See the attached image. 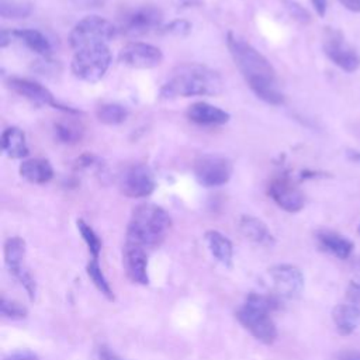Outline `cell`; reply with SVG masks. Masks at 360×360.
<instances>
[{
  "label": "cell",
  "instance_id": "f35d334b",
  "mask_svg": "<svg viewBox=\"0 0 360 360\" xmlns=\"http://www.w3.org/2000/svg\"><path fill=\"white\" fill-rule=\"evenodd\" d=\"M11 37H14L13 32H8V31H6V30H1V32H0V46H1V48L7 46V45L11 42Z\"/></svg>",
  "mask_w": 360,
  "mask_h": 360
},
{
  "label": "cell",
  "instance_id": "f1b7e54d",
  "mask_svg": "<svg viewBox=\"0 0 360 360\" xmlns=\"http://www.w3.org/2000/svg\"><path fill=\"white\" fill-rule=\"evenodd\" d=\"M76 225H77V229L84 240V243L87 245V249L91 255V259H98L100 256V252H101V240L98 238V235L94 232V229L87 224L84 222L82 218H79L76 221Z\"/></svg>",
  "mask_w": 360,
  "mask_h": 360
},
{
  "label": "cell",
  "instance_id": "cb8c5ba5",
  "mask_svg": "<svg viewBox=\"0 0 360 360\" xmlns=\"http://www.w3.org/2000/svg\"><path fill=\"white\" fill-rule=\"evenodd\" d=\"M13 35L17 39H20L21 42H24L31 51H34L42 56H48L52 51V45H51L49 39L41 31L24 28V30L13 31Z\"/></svg>",
  "mask_w": 360,
  "mask_h": 360
},
{
  "label": "cell",
  "instance_id": "4316f807",
  "mask_svg": "<svg viewBox=\"0 0 360 360\" xmlns=\"http://www.w3.org/2000/svg\"><path fill=\"white\" fill-rule=\"evenodd\" d=\"M55 136L59 142L63 143H76L83 136V127L75 121H59L53 127Z\"/></svg>",
  "mask_w": 360,
  "mask_h": 360
},
{
  "label": "cell",
  "instance_id": "74e56055",
  "mask_svg": "<svg viewBox=\"0 0 360 360\" xmlns=\"http://www.w3.org/2000/svg\"><path fill=\"white\" fill-rule=\"evenodd\" d=\"M347 10H350V11H356V13H359L360 11V4H359V1L357 0H339Z\"/></svg>",
  "mask_w": 360,
  "mask_h": 360
},
{
  "label": "cell",
  "instance_id": "9c48e42d",
  "mask_svg": "<svg viewBox=\"0 0 360 360\" xmlns=\"http://www.w3.org/2000/svg\"><path fill=\"white\" fill-rule=\"evenodd\" d=\"M269 277L274 290V295L284 300L298 298L305 285L302 271L290 263L274 264L269 269Z\"/></svg>",
  "mask_w": 360,
  "mask_h": 360
},
{
  "label": "cell",
  "instance_id": "603a6c76",
  "mask_svg": "<svg viewBox=\"0 0 360 360\" xmlns=\"http://www.w3.org/2000/svg\"><path fill=\"white\" fill-rule=\"evenodd\" d=\"M3 153L10 159H22L28 155L25 134L17 127H8L1 134Z\"/></svg>",
  "mask_w": 360,
  "mask_h": 360
},
{
  "label": "cell",
  "instance_id": "7402d4cb",
  "mask_svg": "<svg viewBox=\"0 0 360 360\" xmlns=\"http://www.w3.org/2000/svg\"><path fill=\"white\" fill-rule=\"evenodd\" d=\"M20 176L32 184H45L53 177V169L46 159H27L20 165Z\"/></svg>",
  "mask_w": 360,
  "mask_h": 360
},
{
  "label": "cell",
  "instance_id": "5bb4252c",
  "mask_svg": "<svg viewBox=\"0 0 360 360\" xmlns=\"http://www.w3.org/2000/svg\"><path fill=\"white\" fill-rule=\"evenodd\" d=\"M271 200L287 212H298L305 205L302 191L287 177H277L269 186Z\"/></svg>",
  "mask_w": 360,
  "mask_h": 360
},
{
  "label": "cell",
  "instance_id": "b9f144b4",
  "mask_svg": "<svg viewBox=\"0 0 360 360\" xmlns=\"http://www.w3.org/2000/svg\"><path fill=\"white\" fill-rule=\"evenodd\" d=\"M354 267H356V270H357V271H359V273H360V259H359V260H357V263H356V264H354Z\"/></svg>",
  "mask_w": 360,
  "mask_h": 360
},
{
  "label": "cell",
  "instance_id": "ab89813d",
  "mask_svg": "<svg viewBox=\"0 0 360 360\" xmlns=\"http://www.w3.org/2000/svg\"><path fill=\"white\" fill-rule=\"evenodd\" d=\"M346 156L350 162H354V163H360V150H353V149H349L346 152Z\"/></svg>",
  "mask_w": 360,
  "mask_h": 360
},
{
  "label": "cell",
  "instance_id": "d4e9b609",
  "mask_svg": "<svg viewBox=\"0 0 360 360\" xmlns=\"http://www.w3.org/2000/svg\"><path fill=\"white\" fill-rule=\"evenodd\" d=\"M96 115H97L98 121L105 125H118L127 120L128 110L121 104L105 103V104H101L97 107Z\"/></svg>",
  "mask_w": 360,
  "mask_h": 360
},
{
  "label": "cell",
  "instance_id": "4fadbf2b",
  "mask_svg": "<svg viewBox=\"0 0 360 360\" xmlns=\"http://www.w3.org/2000/svg\"><path fill=\"white\" fill-rule=\"evenodd\" d=\"M7 86L14 91L17 93L18 96L27 98L28 101L37 104V105H49V107H53V108H59V110H63L66 112H72V114H77V110H73L70 107H63L60 105L53 94L46 89L44 87L42 84L34 82V80H30V79H24V77H10L7 80Z\"/></svg>",
  "mask_w": 360,
  "mask_h": 360
},
{
  "label": "cell",
  "instance_id": "e575fe53",
  "mask_svg": "<svg viewBox=\"0 0 360 360\" xmlns=\"http://www.w3.org/2000/svg\"><path fill=\"white\" fill-rule=\"evenodd\" d=\"M4 360H39V357L31 350H17L10 353Z\"/></svg>",
  "mask_w": 360,
  "mask_h": 360
},
{
  "label": "cell",
  "instance_id": "f546056e",
  "mask_svg": "<svg viewBox=\"0 0 360 360\" xmlns=\"http://www.w3.org/2000/svg\"><path fill=\"white\" fill-rule=\"evenodd\" d=\"M0 314L4 318H8V319H24L28 315V309L17 301L1 297V300H0Z\"/></svg>",
  "mask_w": 360,
  "mask_h": 360
},
{
  "label": "cell",
  "instance_id": "8fae6325",
  "mask_svg": "<svg viewBox=\"0 0 360 360\" xmlns=\"http://www.w3.org/2000/svg\"><path fill=\"white\" fill-rule=\"evenodd\" d=\"M156 187L152 170L146 165H132L120 177L121 193L129 198H142L153 193Z\"/></svg>",
  "mask_w": 360,
  "mask_h": 360
},
{
  "label": "cell",
  "instance_id": "9a60e30c",
  "mask_svg": "<svg viewBox=\"0 0 360 360\" xmlns=\"http://www.w3.org/2000/svg\"><path fill=\"white\" fill-rule=\"evenodd\" d=\"M122 266L127 277L132 283L142 285L149 284L148 253L145 248L131 242H125L122 249Z\"/></svg>",
  "mask_w": 360,
  "mask_h": 360
},
{
  "label": "cell",
  "instance_id": "7c38bea8",
  "mask_svg": "<svg viewBox=\"0 0 360 360\" xmlns=\"http://www.w3.org/2000/svg\"><path fill=\"white\" fill-rule=\"evenodd\" d=\"M121 63L134 69H152L162 63L163 53L158 46L146 42H129L120 51Z\"/></svg>",
  "mask_w": 360,
  "mask_h": 360
},
{
  "label": "cell",
  "instance_id": "44dd1931",
  "mask_svg": "<svg viewBox=\"0 0 360 360\" xmlns=\"http://www.w3.org/2000/svg\"><path fill=\"white\" fill-rule=\"evenodd\" d=\"M204 239L208 246V250L215 257V260L224 264L225 267H231L232 259H233L232 242L224 233L215 229L207 231L204 235Z\"/></svg>",
  "mask_w": 360,
  "mask_h": 360
},
{
  "label": "cell",
  "instance_id": "3957f363",
  "mask_svg": "<svg viewBox=\"0 0 360 360\" xmlns=\"http://www.w3.org/2000/svg\"><path fill=\"white\" fill-rule=\"evenodd\" d=\"M172 226L170 215L159 205L145 202L134 208L128 226L127 239L145 249L158 248Z\"/></svg>",
  "mask_w": 360,
  "mask_h": 360
},
{
  "label": "cell",
  "instance_id": "5b68a950",
  "mask_svg": "<svg viewBox=\"0 0 360 360\" xmlns=\"http://www.w3.org/2000/svg\"><path fill=\"white\" fill-rule=\"evenodd\" d=\"M110 65V48L107 45H97L76 51L70 62V70L79 80L96 83L104 77Z\"/></svg>",
  "mask_w": 360,
  "mask_h": 360
},
{
  "label": "cell",
  "instance_id": "8992f818",
  "mask_svg": "<svg viewBox=\"0 0 360 360\" xmlns=\"http://www.w3.org/2000/svg\"><path fill=\"white\" fill-rule=\"evenodd\" d=\"M117 27L100 17V15H89L80 20L69 34V44L73 49L79 51L89 46L107 45L117 34Z\"/></svg>",
  "mask_w": 360,
  "mask_h": 360
},
{
  "label": "cell",
  "instance_id": "d6986e66",
  "mask_svg": "<svg viewBox=\"0 0 360 360\" xmlns=\"http://www.w3.org/2000/svg\"><path fill=\"white\" fill-rule=\"evenodd\" d=\"M332 319L342 336L352 335L360 328V305L352 302L338 304L332 309Z\"/></svg>",
  "mask_w": 360,
  "mask_h": 360
},
{
  "label": "cell",
  "instance_id": "2e32d148",
  "mask_svg": "<svg viewBox=\"0 0 360 360\" xmlns=\"http://www.w3.org/2000/svg\"><path fill=\"white\" fill-rule=\"evenodd\" d=\"M315 238H316L318 246L323 252H328L329 255L340 260L349 259L354 250V243L345 235H340L335 231H329V229L318 231Z\"/></svg>",
  "mask_w": 360,
  "mask_h": 360
},
{
  "label": "cell",
  "instance_id": "484cf974",
  "mask_svg": "<svg viewBox=\"0 0 360 360\" xmlns=\"http://www.w3.org/2000/svg\"><path fill=\"white\" fill-rule=\"evenodd\" d=\"M86 271H87V276L91 280V283L94 284V287L108 300V301H112L114 300V292H112V288L108 283V280L105 278L104 273H103V269L98 263V259H91L87 266H86Z\"/></svg>",
  "mask_w": 360,
  "mask_h": 360
},
{
  "label": "cell",
  "instance_id": "277c9868",
  "mask_svg": "<svg viewBox=\"0 0 360 360\" xmlns=\"http://www.w3.org/2000/svg\"><path fill=\"white\" fill-rule=\"evenodd\" d=\"M278 300L274 294L250 292L236 312L240 325L264 345H271L277 339V328L270 315L278 308Z\"/></svg>",
  "mask_w": 360,
  "mask_h": 360
},
{
  "label": "cell",
  "instance_id": "7bdbcfd3",
  "mask_svg": "<svg viewBox=\"0 0 360 360\" xmlns=\"http://www.w3.org/2000/svg\"><path fill=\"white\" fill-rule=\"evenodd\" d=\"M357 232H359V235H360V224H359V226H357Z\"/></svg>",
  "mask_w": 360,
  "mask_h": 360
},
{
  "label": "cell",
  "instance_id": "ffe728a7",
  "mask_svg": "<svg viewBox=\"0 0 360 360\" xmlns=\"http://www.w3.org/2000/svg\"><path fill=\"white\" fill-rule=\"evenodd\" d=\"M239 229L246 239L256 245L271 246L274 243V236L271 235L267 225L256 217L242 215L239 219Z\"/></svg>",
  "mask_w": 360,
  "mask_h": 360
},
{
  "label": "cell",
  "instance_id": "ba28073f",
  "mask_svg": "<svg viewBox=\"0 0 360 360\" xmlns=\"http://www.w3.org/2000/svg\"><path fill=\"white\" fill-rule=\"evenodd\" d=\"M194 176L204 187H218L232 176V163L222 155H202L194 163Z\"/></svg>",
  "mask_w": 360,
  "mask_h": 360
},
{
  "label": "cell",
  "instance_id": "7a4b0ae2",
  "mask_svg": "<svg viewBox=\"0 0 360 360\" xmlns=\"http://www.w3.org/2000/svg\"><path fill=\"white\" fill-rule=\"evenodd\" d=\"M222 89V77L214 69L200 63H183L173 69L160 89V96L163 98L218 96Z\"/></svg>",
  "mask_w": 360,
  "mask_h": 360
},
{
  "label": "cell",
  "instance_id": "6da1fadb",
  "mask_svg": "<svg viewBox=\"0 0 360 360\" xmlns=\"http://www.w3.org/2000/svg\"><path fill=\"white\" fill-rule=\"evenodd\" d=\"M226 46L250 90L269 104H283L284 96L277 87L276 70L269 59L232 31L226 35Z\"/></svg>",
  "mask_w": 360,
  "mask_h": 360
},
{
  "label": "cell",
  "instance_id": "83f0119b",
  "mask_svg": "<svg viewBox=\"0 0 360 360\" xmlns=\"http://www.w3.org/2000/svg\"><path fill=\"white\" fill-rule=\"evenodd\" d=\"M31 11L32 4L25 0H0V15L4 18H25Z\"/></svg>",
  "mask_w": 360,
  "mask_h": 360
},
{
  "label": "cell",
  "instance_id": "ee69618b",
  "mask_svg": "<svg viewBox=\"0 0 360 360\" xmlns=\"http://www.w3.org/2000/svg\"><path fill=\"white\" fill-rule=\"evenodd\" d=\"M357 1H359V4H360V0H357Z\"/></svg>",
  "mask_w": 360,
  "mask_h": 360
},
{
  "label": "cell",
  "instance_id": "60d3db41",
  "mask_svg": "<svg viewBox=\"0 0 360 360\" xmlns=\"http://www.w3.org/2000/svg\"><path fill=\"white\" fill-rule=\"evenodd\" d=\"M177 3L181 6H188V4H193V0H177Z\"/></svg>",
  "mask_w": 360,
  "mask_h": 360
},
{
  "label": "cell",
  "instance_id": "d6a6232c",
  "mask_svg": "<svg viewBox=\"0 0 360 360\" xmlns=\"http://www.w3.org/2000/svg\"><path fill=\"white\" fill-rule=\"evenodd\" d=\"M346 298L347 302L360 305V283L359 281H350L346 288Z\"/></svg>",
  "mask_w": 360,
  "mask_h": 360
},
{
  "label": "cell",
  "instance_id": "1f68e13d",
  "mask_svg": "<svg viewBox=\"0 0 360 360\" xmlns=\"http://www.w3.org/2000/svg\"><path fill=\"white\" fill-rule=\"evenodd\" d=\"M191 30V25L190 22L184 21V20H176V21H172L167 27H166V31L170 32V34H176V35H186L188 34Z\"/></svg>",
  "mask_w": 360,
  "mask_h": 360
},
{
  "label": "cell",
  "instance_id": "836d02e7",
  "mask_svg": "<svg viewBox=\"0 0 360 360\" xmlns=\"http://www.w3.org/2000/svg\"><path fill=\"white\" fill-rule=\"evenodd\" d=\"M97 357L98 360H124L121 356H118L111 347H108L107 345H101L97 349Z\"/></svg>",
  "mask_w": 360,
  "mask_h": 360
},
{
  "label": "cell",
  "instance_id": "d590c367",
  "mask_svg": "<svg viewBox=\"0 0 360 360\" xmlns=\"http://www.w3.org/2000/svg\"><path fill=\"white\" fill-rule=\"evenodd\" d=\"M338 360H360L359 350H342L338 353Z\"/></svg>",
  "mask_w": 360,
  "mask_h": 360
},
{
  "label": "cell",
  "instance_id": "ac0fdd59",
  "mask_svg": "<svg viewBox=\"0 0 360 360\" xmlns=\"http://www.w3.org/2000/svg\"><path fill=\"white\" fill-rule=\"evenodd\" d=\"M25 240L20 236H11L4 242V263L10 274L17 280L22 277L28 269L24 264Z\"/></svg>",
  "mask_w": 360,
  "mask_h": 360
},
{
  "label": "cell",
  "instance_id": "8d00e7d4",
  "mask_svg": "<svg viewBox=\"0 0 360 360\" xmlns=\"http://www.w3.org/2000/svg\"><path fill=\"white\" fill-rule=\"evenodd\" d=\"M311 3H312V6H314L316 14H318L319 17H323L325 13H326V7H328L326 0H311Z\"/></svg>",
  "mask_w": 360,
  "mask_h": 360
},
{
  "label": "cell",
  "instance_id": "4dcf8cb0",
  "mask_svg": "<svg viewBox=\"0 0 360 360\" xmlns=\"http://www.w3.org/2000/svg\"><path fill=\"white\" fill-rule=\"evenodd\" d=\"M285 8L288 10L290 15H291L294 20H297L298 22H301V24H308V22L311 21V14H309L302 6H300L298 3L291 1V0H287V1H285Z\"/></svg>",
  "mask_w": 360,
  "mask_h": 360
},
{
  "label": "cell",
  "instance_id": "52a82bcc",
  "mask_svg": "<svg viewBox=\"0 0 360 360\" xmlns=\"http://www.w3.org/2000/svg\"><path fill=\"white\" fill-rule=\"evenodd\" d=\"M322 46L328 59L342 70L352 73L360 68V53L345 39L339 30L326 28Z\"/></svg>",
  "mask_w": 360,
  "mask_h": 360
},
{
  "label": "cell",
  "instance_id": "30bf717a",
  "mask_svg": "<svg viewBox=\"0 0 360 360\" xmlns=\"http://www.w3.org/2000/svg\"><path fill=\"white\" fill-rule=\"evenodd\" d=\"M162 11L155 6L131 8L120 18V30L128 37H141L160 27Z\"/></svg>",
  "mask_w": 360,
  "mask_h": 360
},
{
  "label": "cell",
  "instance_id": "e0dca14e",
  "mask_svg": "<svg viewBox=\"0 0 360 360\" xmlns=\"http://www.w3.org/2000/svg\"><path fill=\"white\" fill-rule=\"evenodd\" d=\"M186 115L191 122H195L198 125H222L226 124L231 118L229 112L205 101L191 104L187 108Z\"/></svg>",
  "mask_w": 360,
  "mask_h": 360
}]
</instances>
